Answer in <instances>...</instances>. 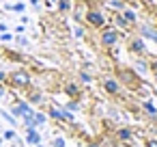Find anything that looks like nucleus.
<instances>
[{
  "instance_id": "1",
  "label": "nucleus",
  "mask_w": 157,
  "mask_h": 147,
  "mask_svg": "<svg viewBox=\"0 0 157 147\" xmlns=\"http://www.w3.org/2000/svg\"><path fill=\"white\" fill-rule=\"evenodd\" d=\"M116 80H118L121 84H125V87H131V89L140 87V74H138L136 69H131V67L118 65V67H116Z\"/></svg>"
},
{
  "instance_id": "2",
  "label": "nucleus",
  "mask_w": 157,
  "mask_h": 147,
  "mask_svg": "<svg viewBox=\"0 0 157 147\" xmlns=\"http://www.w3.org/2000/svg\"><path fill=\"white\" fill-rule=\"evenodd\" d=\"M84 22H86L90 28H97V31L105 28V24H108V20H105L103 11H101V9H97V7H90V9L84 13Z\"/></svg>"
},
{
  "instance_id": "3",
  "label": "nucleus",
  "mask_w": 157,
  "mask_h": 147,
  "mask_svg": "<svg viewBox=\"0 0 157 147\" xmlns=\"http://www.w3.org/2000/svg\"><path fill=\"white\" fill-rule=\"evenodd\" d=\"M7 82L11 87H15V89H28L30 82H33V78H30V74L26 69H15V71H11L7 76Z\"/></svg>"
},
{
  "instance_id": "4",
  "label": "nucleus",
  "mask_w": 157,
  "mask_h": 147,
  "mask_svg": "<svg viewBox=\"0 0 157 147\" xmlns=\"http://www.w3.org/2000/svg\"><path fill=\"white\" fill-rule=\"evenodd\" d=\"M99 41H101V46H103V48H114V46L121 41V33H118L116 28H112V26H108V28H101Z\"/></svg>"
},
{
  "instance_id": "5",
  "label": "nucleus",
  "mask_w": 157,
  "mask_h": 147,
  "mask_svg": "<svg viewBox=\"0 0 157 147\" xmlns=\"http://www.w3.org/2000/svg\"><path fill=\"white\" fill-rule=\"evenodd\" d=\"M35 108H30V102H15L11 106V115L13 117H26V115H33Z\"/></svg>"
},
{
  "instance_id": "6",
  "label": "nucleus",
  "mask_w": 157,
  "mask_h": 147,
  "mask_svg": "<svg viewBox=\"0 0 157 147\" xmlns=\"http://www.w3.org/2000/svg\"><path fill=\"white\" fill-rule=\"evenodd\" d=\"M127 50H129L131 54H136V56H142V54L146 52L144 39H142V37H133V39H129V46H127Z\"/></svg>"
},
{
  "instance_id": "7",
  "label": "nucleus",
  "mask_w": 157,
  "mask_h": 147,
  "mask_svg": "<svg viewBox=\"0 0 157 147\" xmlns=\"http://www.w3.org/2000/svg\"><path fill=\"white\" fill-rule=\"evenodd\" d=\"M103 91H105L108 95H118V93H121V82H118L116 78H105V80H103Z\"/></svg>"
},
{
  "instance_id": "8",
  "label": "nucleus",
  "mask_w": 157,
  "mask_h": 147,
  "mask_svg": "<svg viewBox=\"0 0 157 147\" xmlns=\"http://www.w3.org/2000/svg\"><path fill=\"white\" fill-rule=\"evenodd\" d=\"M138 33H140L142 39H151V41L157 43V28H153V26H148V24H142V26L138 28Z\"/></svg>"
},
{
  "instance_id": "9",
  "label": "nucleus",
  "mask_w": 157,
  "mask_h": 147,
  "mask_svg": "<svg viewBox=\"0 0 157 147\" xmlns=\"http://www.w3.org/2000/svg\"><path fill=\"white\" fill-rule=\"evenodd\" d=\"M65 93H67V95H69L71 100H75V102H78V100L82 97V91H80V87H78L75 82H69V84L65 87Z\"/></svg>"
},
{
  "instance_id": "10",
  "label": "nucleus",
  "mask_w": 157,
  "mask_h": 147,
  "mask_svg": "<svg viewBox=\"0 0 157 147\" xmlns=\"http://www.w3.org/2000/svg\"><path fill=\"white\" fill-rule=\"evenodd\" d=\"M121 15H123V20H125V22H127L129 26H133V24L138 22V15H136V13H133L131 9H127V7H125V9L121 11Z\"/></svg>"
},
{
  "instance_id": "11",
  "label": "nucleus",
  "mask_w": 157,
  "mask_h": 147,
  "mask_svg": "<svg viewBox=\"0 0 157 147\" xmlns=\"http://www.w3.org/2000/svg\"><path fill=\"white\" fill-rule=\"evenodd\" d=\"M26 141L30 145H37V143H41V136H39L37 130H26Z\"/></svg>"
},
{
  "instance_id": "12",
  "label": "nucleus",
  "mask_w": 157,
  "mask_h": 147,
  "mask_svg": "<svg viewBox=\"0 0 157 147\" xmlns=\"http://www.w3.org/2000/svg\"><path fill=\"white\" fill-rule=\"evenodd\" d=\"M142 110L148 115V117H153V119H157V108L151 104V102H142Z\"/></svg>"
},
{
  "instance_id": "13",
  "label": "nucleus",
  "mask_w": 157,
  "mask_h": 147,
  "mask_svg": "<svg viewBox=\"0 0 157 147\" xmlns=\"http://www.w3.org/2000/svg\"><path fill=\"white\" fill-rule=\"evenodd\" d=\"M116 136H118V141H131V136H133V134H131V130H129V128H121V130L116 132Z\"/></svg>"
},
{
  "instance_id": "14",
  "label": "nucleus",
  "mask_w": 157,
  "mask_h": 147,
  "mask_svg": "<svg viewBox=\"0 0 157 147\" xmlns=\"http://www.w3.org/2000/svg\"><path fill=\"white\" fill-rule=\"evenodd\" d=\"M60 13H69L71 11V0H58V7H56Z\"/></svg>"
},
{
  "instance_id": "15",
  "label": "nucleus",
  "mask_w": 157,
  "mask_h": 147,
  "mask_svg": "<svg viewBox=\"0 0 157 147\" xmlns=\"http://www.w3.org/2000/svg\"><path fill=\"white\" fill-rule=\"evenodd\" d=\"M136 71H148V61H144V59H138L136 61Z\"/></svg>"
},
{
  "instance_id": "16",
  "label": "nucleus",
  "mask_w": 157,
  "mask_h": 147,
  "mask_svg": "<svg viewBox=\"0 0 157 147\" xmlns=\"http://www.w3.org/2000/svg\"><path fill=\"white\" fill-rule=\"evenodd\" d=\"M33 119H35V123H37V125H41V123H45V121H48V115H45V112H39V110H35Z\"/></svg>"
},
{
  "instance_id": "17",
  "label": "nucleus",
  "mask_w": 157,
  "mask_h": 147,
  "mask_svg": "<svg viewBox=\"0 0 157 147\" xmlns=\"http://www.w3.org/2000/svg\"><path fill=\"white\" fill-rule=\"evenodd\" d=\"M108 5L112 9H116V11H123L125 9V0H108Z\"/></svg>"
},
{
  "instance_id": "18",
  "label": "nucleus",
  "mask_w": 157,
  "mask_h": 147,
  "mask_svg": "<svg viewBox=\"0 0 157 147\" xmlns=\"http://www.w3.org/2000/svg\"><path fill=\"white\" fill-rule=\"evenodd\" d=\"M114 22H116V26H118V28H125V31L129 28V24H127V22L123 20V15H121V11H118V13L114 15Z\"/></svg>"
},
{
  "instance_id": "19",
  "label": "nucleus",
  "mask_w": 157,
  "mask_h": 147,
  "mask_svg": "<svg viewBox=\"0 0 157 147\" xmlns=\"http://www.w3.org/2000/svg\"><path fill=\"white\" fill-rule=\"evenodd\" d=\"M148 71L153 74V78H155V82H157V59L148 61Z\"/></svg>"
},
{
  "instance_id": "20",
  "label": "nucleus",
  "mask_w": 157,
  "mask_h": 147,
  "mask_svg": "<svg viewBox=\"0 0 157 147\" xmlns=\"http://www.w3.org/2000/svg\"><path fill=\"white\" fill-rule=\"evenodd\" d=\"M80 80H82L84 84H90V82H93V76L86 74V71H80Z\"/></svg>"
},
{
  "instance_id": "21",
  "label": "nucleus",
  "mask_w": 157,
  "mask_h": 147,
  "mask_svg": "<svg viewBox=\"0 0 157 147\" xmlns=\"http://www.w3.org/2000/svg\"><path fill=\"white\" fill-rule=\"evenodd\" d=\"M30 102H33V104H41V102H43V93H33V95H30Z\"/></svg>"
},
{
  "instance_id": "22",
  "label": "nucleus",
  "mask_w": 157,
  "mask_h": 147,
  "mask_svg": "<svg viewBox=\"0 0 157 147\" xmlns=\"http://www.w3.org/2000/svg\"><path fill=\"white\" fill-rule=\"evenodd\" d=\"M0 115H2V117H5V119H7V121H9L11 125H15V117H13V115H9V112H5V110H0Z\"/></svg>"
},
{
  "instance_id": "23",
  "label": "nucleus",
  "mask_w": 157,
  "mask_h": 147,
  "mask_svg": "<svg viewBox=\"0 0 157 147\" xmlns=\"http://www.w3.org/2000/svg\"><path fill=\"white\" fill-rule=\"evenodd\" d=\"M65 108H67V110H78L80 106H78V102H75V100H71V102H69V104H67Z\"/></svg>"
},
{
  "instance_id": "24",
  "label": "nucleus",
  "mask_w": 157,
  "mask_h": 147,
  "mask_svg": "<svg viewBox=\"0 0 157 147\" xmlns=\"http://www.w3.org/2000/svg\"><path fill=\"white\" fill-rule=\"evenodd\" d=\"M9 9H13V11H24V9H26V5H24V2H17V5L9 7Z\"/></svg>"
},
{
  "instance_id": "25",
  "label": "nucleus",
  "mask_w": 157,
  "mask_h": 147,
  "mask_svg": "<svg viewBox=\"0 0 157 147\" xmlns=\"http://www.w3.org/2000/svg\"><path fill=\"white\" fill-rule=\"evenodd\" d=\"M146 147H157V138H148L146 141Z\"/></svg>"
},
{
  "instance_id": "26",
  "label": "nucleus",
  "mask_w": 157,
  "mask_h": 147,
  "mask_svg": "<svg viewBox=\"0 0 157 147\" xmlns=\"http://www.w3.org/2000/svg\"><path fill=\"white\" fill-rule=\"evenodd\" d=\"M54 147H65V141H63V138H56V141H54Z\"/></svg>"
},
{
  "instance_id": "27",
  "label": "nucleus",
  "mask_w": 157,
  "mask_h": 147,
  "mask_svg": "<svg viewBox=\"0 0 157 147\" xmlns=\"http://www.w3.org/2000/svg\"><path fill=\"white\" fill-rule=\"evenodd\" d=\"M7 82V74L5 71H0V84H5Z\"/></svg>"
},
{
  "instance_id": "28",
  "label": "nucleus",
  "mask_w": 157,
  "mask_h": 147,
  "mask_svg": "<svg viewBox=\"0 0 157 147\" xmlns=\"http://www.w3.org/2000/svg\"><path fill=\"white\" fill-rule=\"evenodd\" d=\"M75 37H84V28H75Z\"/></svg>"
},
{
  "instance_id": "29",
  "label": "nucleus",
  "mask_w": 157,
  "mask_h": 147,
  "mask_svg": "<svg viewBox=\"0 0 157 147\" xmlns=\"http://www.w3.org/2000/svg\"><path fill=\"white\" fill-rule=\"evenodd\" d=\"M11 39H13V37H11L9 33H5V35H2V41H11Z\"/></svg>"
},
{
  "instance_id": "30",
  "label": "nucleus",
  "mask_w": 157,
  "mask_h": 147,
  "mask_svg": "<svg viewBox=\"0 0 157 147\" xmlns=\"http://www.w3.org/2000/svg\"><path fill=\"white\" fill-rule=\"evenodd\" d=\"M13 136H15V132H11V130H9V132H5V138H13Z\"/></svg>"
},
{
  "instance_id": "31",
  "label": "nucleus",
  "mask_w": 157,
  "mask_h": 147,
  "mask_svg": "<svg viewBox=\"0 0 157 147\" xmlns=\"http://www.w3.org/2000/svg\"><path fill=\"white\" fill-rule=\"evenodd\" d=\"M2 95H5V87H2V84H0V97H2Z\"/></svg>"
},
{
  "instance_id": "32",
  "label": "nucleus",
  "mask_w": 157,
  "mask_h": 147,
  "mask_svg": "<svg viewBox=\"0 0 157 147\" xmlns=\"http://www.w3.org/2000/svg\"><path fill=\"white\" fill-rule=\"evenodd\" d=\"M30 2H33L35 7H39V0H30Z\"/></svg>"
},
{
  "instance_id": "33",
  "label": "nucleus",
  "mask_w": 157,
  "mask_h": 147,
  "mask_svg": "<svg viewBox=\"0 0 157 147\" xmlns=\"http://www.w3.org/2000/svg\"><path fill=\"white\" fill-rule=\"evenodd\" d=\"M78 2H95V0H78Z\"/></svg>"
},
{
  "instance_id": "34",
  "label": "nucleus",
  "mask_w": 157,
  "mask_h": 147,
  "mask_svg": "<svg viewBox=\"0 0 157 147\" xmlns=\"http://www.w3.org/2000/svg\"><path fill=\"white\" fill-rule=\"evenodd\" d=\"M88 147H97V145H95V143H90V145H88Z\"/></svg>"
},
{
  "instance_id": "35",
  "label": "nucleus",
  "mask_w": 157,
  "mask_h": 147,
  "mask_svg": "<svg viewBox=\"0 0 157 147\" xmlns=\"http://www.w3.org/2000/svg\"><path fill=\"white\" fill-rule=\"evenodd\" d=\"M48 2H54V0H48Z\"/></svg>"
},
{
  "instance_id": "36",
  "label": "nucleus",
  "mask_w": 157,
  "mask_h": 147,
  "mask_svg": "<svg viewBox=\"0 0 157 147\" xmlns=\"http://www.w3.org/2000/svg\"><path fill=\"white\" fill-rule=\"evenodd\" d=\"M125 2H127V0H125Z\"/></svg>"
}]
</instances>
